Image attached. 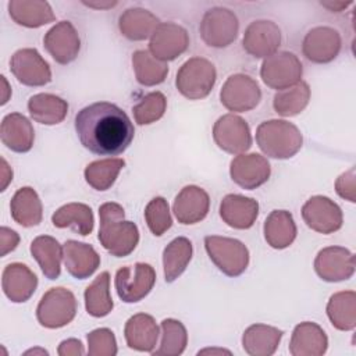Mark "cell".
Here are the masks:
<instances>
[{"label": "cell", "mask_w": 356, "mask_h": 356, "mask_svg": "<svg viewBox=\"0 0 356 356\" xmlns=\"http://www.w3.org/2000/svg\"><path fill=\"white\" fill-rule=\"evenodd\" d=\"M74 125L81 145L97 156L124 153L135 135L127 113L108 102H96L79 110Z\"/></svg>", "instance_id": "1"}, {"label": "cell", "mask_w": 356, "mask_h": 356, "mask_svg": "<svg viewBox=\"0 0 356 356\" xmlns=\"http://www.w3.org/2000/svg\"><path fill=\"white\" fill-rule=\"evenodd\" d=\"M100 245L115 257L131 254L139 242V229L135 222L125 220V211L115 202H106L99 207Z\"/></svg>", "instance_id": "2"}, {"label": "cell", "mask_w": 356, "mask_h": 356, "mask_svg": "<svg viewBox=\"0 0 356 356\" xmlns=\"http://www.w3.org/2000/svg\"><path fill=\"white\" fill-rule=\"evenodd\" d=\"M256 143L266 156L286 160L300 150L303 136L299 128L289 121L268 120L257 127Z\"/></svg>", "instance_id": "3"}, {"label": "cell", "mask_w": 356, "mask_h": 356, "mask_svg": "<svg viewBox=\"0 0 356 356\" xmlns=\"http://www.w3.org/2000/svg\"><path fill=\"white\" fill-rule=\"evenodd\" d=\"M217 79V71L211 61L203 57L186 60L178 70L175 86L189 100H200L209 96Z\"/></svg>", "instance_id": "4"}, {"label": "cell", "mask_w": 356, "mask_h": 356, "mask_svg": "<svg viewBox=\"0 0 356 356\" xmlns=\"http://www.w3.org/2000/svg\"><path fill=\"white\" fill-rule=\"evenodd\" d=\"M204 248L216 267L228 277H238L248 268L249 250L239 239L209 235Z\"/></svg>", "instance_id": "5"}, {"label": "cell", "mask_w": 356, "mask_h": 356, "mask_svg": "<svg viewBox=\"0 0 356 356\" xmlns=\"http://www.w3.org/2000/svg\"><path fill=\"white\" fill-rule=\"evenodd\" d=\"M75 295L63 286L50 288L36 307V318L44 328H61L70 324L76 314Z\"/></svg>", "instance_id": "6"}, {"label": "cell", "mask_w": 356, "mask_h": 356, "mask_svg": "<svg viewBox=\"0 0 356 356\" xmlns=\"http://www.w3.org/2000/svg\"><path fill=\"white\" fill-rule=\"evenodd\" d=\"M156 282V271L147 263H135L124 266L115 273V291L125 303H136L146 298Z\"/></svg>", "instance_id": "7"}, {"label": "cell", "mask_w": 356, "mask_h": 356, "mask_svg": "<svg viewBox=\"0 0 356 356\" xmlns=\"http://www.w3.org/2000/svg\"><path fill=\"white\" fill-rule=\"evenodd\" d=\"M239 21L234 11L225 7H213L207 10L200 21L199 32L202 40L216 49L229 46L238 36Z\"/></svg>", "instance_id": "8"}, {"label": "cell", "mask_w": 356, "mask_h": 356, "mask_svg": "<svg viewBox=\"0 0 356 356\" xmlns=\"http://www.w3.org/2000/svg\"><path fill=\"white\" fill-rule=\"evenodd\" d=\"M303 65L291 51H275L264 58L260 68L261 81L271 89L282 90L300 82Z\"/></svg>", "instance_id": "9"}, {"label": "cell", "mask_w": 356, "mask_h": 356, "mask_svg": "<svg viewBox=\"0 0 356 356\" xmlns=\"http://www.w3.org/2000/svg\"><path fill=\"white\" fill-rule=\"evenodd\" d=\"M261 100L259 83L246 74H234L227 78L221 90V104L234 113H245L253 110Z\"/></svg>", "instance_id": "10"}, {"label": "cell", "mask_w": 356, "mask_h": 356, "mask_svg": "<svg viewBox=\"0 0 356 356\" xmlns=\"http://www.w3.org/2000/svg\"><path fill=\"white\" fill-rule=\"evenodd\" d=\"M213 139L221 150L229 154H242L252 146L248 122L235 114H224L214 122Z\"/></svg>", "instance_id": "11"}, {"label": "cell", "mask_w": 356, "mask_h": 356, "mask_svg": "<svg viewBox=\"0 0 356 356\" xmlns=\"http://www.w3.org/2000/svg\"><path fill=\"white\" fill-rule=\"evenodd\" d=\"M10 71L25 86H43L51 81V70L36 49L17 50L10 58Z\"/></svg>", "instance_id": "12"}, {"label": "cell", "mask_w": 356, "mask_h": 356, "mask_svg": "<svg viewBox=\"0 0 356 356\" xmlns=\"http://www.w3.org/2000/svg\"><path fill=\"white\" fill-rule=\"evenodd\" d=\"M302 218L306 225L320 234L337 232L343 222L341 207L327 196H312L302 206Z\"/></svg>", "instance_id": "13"}, {"label": "cell", "mask_w": 356, "mask_h": 356, "mask_svg": "<svg viewBox=\"0 0 356 356\" xmlns=\"http://www.w3.org/2000/svg\"><path fill=\"white\" fill-rule=\"evenodd\" d=\"M314 271L327 282L346 281L355 274V256L343 246H327L317 253Z\"/></svg>", "instance_id": "14"}, {"label": "cell", "mask_w": 356, "mask_h": 356, "mask_svg": "<svg viewBox=\"0 0 356 356\" xmlns=\"http://www.w3.org/2000/svg\"><path fill=\"white\" fill-rule=\"evenodd\" d=\"M271 167L268 160L257 153L249 154H238L231 160L229 164V175L231 179L241 188L252 191L263 184H266L270 178Z\"/></svg>", "instance_id": "15"}, {"label": "cell", "mask_w": 356, "mask_h": 356, "mask_svg": "<svg viewBox=\"0 0 356 356\" xmlns=\"http://www.w3.org/2000/svg\"><path fill=\"white\" fill-rule=\"evenodd\" d=\"M43 46L54 61L65 65L78 57L81 39L70 21H60L46 32Z\"/></svg>", "instance_id": "16"}, {"label": "cell", "mask_w": 356, "mask_h": 356, "mask_svg": "<svg viewBox=\"0 0 356 356\" xmlns=\"http://www.w3.org/2000/svg\"><path fill=\"white\" fill-rule=\"evenodd\" d=\"M281 44L280 26L268 19H257L248 25L243 33L242 46L245 51L256 58H266L274 54Z\"/></svg>", "instance_id": "17"}, {"label": "cell", "mask_w": 356, "mask_h": 356, "mask_svg": "<svg viewBox=\"0 0 356 356\" xmlns=\"http://www.w3.org/2000/svg\"><path fill=\"white\" fill-rule=\"evenodd\" d=\"M189 46L188 31L175 22H163L150 38V53L167 63L179 57Z\"/></svg>", "instance_id": "18"}, {"label": "cell", "mask_w": 356, "mask_h": 356, "mask_svg": "<svg viewBox=\"0 0 356 356\" xmlns=\"http://www.w3.org/2000/svg\"><path fill=\"white\" fill-rule=\"evenodd\" d=\"M342 40L337 29L331 26L312 28L303 38V56L316 64H327L337 58L341 51Z\"/></svg>", "instance_id": "19"}, {"label": "cell", "mask_w": 356, "mask_h": 356, "mask_svg": "<svg viewBox=\"0 0 356 356\" xmlns=\"http://www.w3.org/2000/svg\"><path fill=\"white\" fill-rule=\"evenodd\" d=\"M210 209L209 193L196 185L184 186L175 196L172 211L178 222L192 225L204 220Z\"/></svg>", "instance_id": "20"}, {"label": "cell", "mask_w": 356, "mask_h": 356, "mask_svg": "<svg viewBox=\"0 0 356 356\" xmlns=\"http://www.w3.org/2000/svg\"><path fill=\"white\" fill-rule=\"evenodd\" d=\"M38 288L36 274L22 263H10L1 274V289L14 303H24L31 299Z\"/></svg>", "instance_id": "21"}, {"label": "cell", "mask_w": 356, "mask_h": 356, "mask_svg": "<svg viewBox=\"0 0 356 356\" xmlns=\"http://www.w3.org/2000/svg\"><path fill=\"white\" fill-rule=\"evenodd\" d=\"M63 259L68 274L76 280L89 278L100 266V256L95 248L74 239L63 245Z\"/></svg>", "instance_id": "22"}, {"label": "cell", "mask_w": 356, "mask_h": 356, "mask_svg": "<svg viewBox=\"0 0 356 356\" xmlns=\"http://www.w3.org/2000/svg\"><path fill=\"white\" fill-rule=\"evenodd\" d=\"M259 216V203L253 197L238 193L225 195L220 203V217L235 229L250 228Z\"/></svg>", "instance_id": "23"}, {"label": "cell", "mask_w": 356, "mask_h": 356, "mask_svg": "<svg viewBox=\"0 0 356 356\" xmlns=\"http://www.w3.org/2000/svg\"><path fill=\"white\" fill-rule=\"evenodd\" d=\"M327 348V334L318 324L303 321L293 328L289 341V353L292 356H323Z\"/></svg>", "instance_id": "24"}, {"label": "cell", "mask_w": 356, "mask_h": 356, "mask_svg": "<svg viewBox=\"0 0 356 356\" xmlns=\"http://www.w3.org/2000/svg\"><path fill=\"white\" fill-rule=\"evenodd\" d=\"M0 138L7 149L15 153H26L33 146L35 131L25 115L10 113L1 121Z\"/></svg>", "instance_id": "25"}, {"label": "cell", "mask_w": 356, "mask_h": 356, "mask_svg": "<svg viewBox=\"0 0 356 356\" xmlns=\"http://www.w3.org/2000/svg\"><path fill=\"white\" fill-rule=\"evenodd\" d=\"M159 325L154 318L146 313H138L125 323L124 337L127 345L138 352H153L159 339Z\"/></svg>", "instance_id": "26"}, {"label": "cell", "mask_w": 356, "mask_h": 356, "mask_svg": "<svg viewBox=\"0 0 356 356\" xmlns=\"http://www.w3.org/2000/svg\"><path fill=\"white\" fill-rule=\"evenodd\" d=\"M7 8L11 19L25 28H39L56 19L50 4L43 0H11Z\"/></svg>", "instance_id": "27"}, {"label": "cell", "mask_w": 356, "mask_h": 356, "mask_svg": "<svg viewBox=\"0 0 356 356\" xmlns=\"http://www.w3.org/2000/svg\"><path fill=\"white\" fill-rule=\"evenodd\" d=\"M282 330L267 324H252L242 335V348L250 356H271L275 353L281 338Z\"/></svg>", "instance_id": "28"}, {"label": "cell", "mask_w": 356, "mask_h": 356, "mask_svg": "<svg viewBox=\"0 0 356 356\" xmlns=\"http://www.w3.org/2000/svg\"><path fill=\"white\" fill-rule=\"evenodd\" d=\"M10 211L13 220L25 228L40 224L43 217L40 197L31 186H22L14 193L10 202Z\"/></svg>", "instance_id": "29"}, {"label": "cell", "mask_w": 356, "mask_h": 356, "mask_svg": "<svg viewBox=\"0 0 356 356\" xmlns=\"http://www.w3.org/2000/svg\"><path fill=\"white\" fill-rule=\"evenodd\" d=\"M159 25L160 19L149 10L140 7L125 10L118 19L120 32L129 40H145L152 38Z\"/></svg>", "instance_id": "30"}, {"label": "cell", "mask_w": 356, "mask_h": 356, "mask_svg": "<svg viewBox=\"0 0 356 356\" xmlns=\"http://www.w3.org/2000/svg\"><path fill=\"white\" fill-rule=\"evenodd\" d=\"M31 254L49 280H57L61 273L63 246L50 235H39L31 242Z\"/></svg>", "instance_id": "31"}, {"label": "cell", "mask_w": 356, "mask_h": 356, "mask_svg": "<svg viewBox=\"0 0 356 356\" xmlns=\"http://www.w3.org/2000/svg\"><path fill=\"white\" fill-rule=\"evenodd\" d=\"M28 111L33 121L44 125H56L67 117L68 103L53 93H38L29 97Z\"/></svg>", "instance_id": "32"}, {"label": "cell", "mask_w": 356, "mask_h": 356, "mask_svg": "<svg viewBox=\"0 0 356 356\" xmlns=\"http://www.w3.org/2000/svg\"><path fill=\"white\" fill-rule=\"evenodd\" d=\"M264 239L273 249H285L292 245L298 229L292 214L286 210H273L264 221Z\"/></svg>", "instance_id": "33"}, {"label": "cell", "mask_w": 356, "mask_h": 356, "mask_svg": "<svg viewBox=\"0 0 356 356\" xmlns=\"http://www.w3.org/2000/svg\"><path fill=\"white\" fill-rule=\"evenodd\" d=\"M51 222L56 228H71L74 232L86 236L93 231L95 217L88 204L72 202L58 207L51 216Z\"/></svg>", "instance_id": "34"}, {"label": "cell", "mask_w": 356, "mask_h": 356, "mask_svg": "<svg viewBox=\"0 0 356 356\" xmlns=\"http://www.w3.org/2000/svg\"><path fill=\"white\" fill-rule=\"evenodd\" d=\"M193 246L185 236L174 238L163 250V267L165 282H174L192 260Z\"/></svg>", "instance_id": "35"}, {"label": "cell", "mask_w": 356, "mask_h": 356, "mask_svg": "<svg viewBox=\"0 0 356 356\" xmlns=\"http://www.w3.org/2000/svg\"><path fill=\"white\" fill-rule=\"evenodd\" d=\"M327 316L337 330L352 331L356 327V292L341 291L331 295Z\"/></svg>", "instance_id": "36"}, {"label": "cell", "mask_w": 356, "mask_h": 356, "mask_svg": "<svg viewBox=\"0 0 356 356\" xmlns=\"http://www.w3.org/2000/svg\"><path fill=\"white\" fill-rule=\"evenodd\" d=\"M85 309L92 317H106L114 307L110 293V274L108 271L100 273L90 285L86 286Z\"/></svg>", "instance_id": "37"}, {"label": "cell", "mask_w": 356, "mask_h": 356, "mask_svg": "<svg viewBox=\"0 0 356 356\" xmlns=\"http://www.w3.org/2000/svg\"><path fill=\"white\" fill-rule=\"evenodd\" d=\"M132 67L136 81L143 86H154L167 78V63L156 58L147 50H136L132 54Z\"/></svg>", "instance_id": "38"}, {"label": "cell", "mask_w": 356, "mask_h": 356, "mask_svg": "<svg viewBox=\"0 0 356 356\" xmlns=\"http://www.w3.org/2000/svg\"><path fill=\"white\" fill-rule=\"evenodd\" d=\"M310 100V88L307 82L300 81L296 85L277 90L273 99V107L282 117H293L302 113Z\"/></svg>", "instance_id": "39"}, {"label": "cell", "mask_w": 356, "mask_h": 356, "mask_svg": "<svg viewBox=\"0 0 356 356\" xmlns=\"http://www.w3.org/2000/svg\"><path fill=\"white\" fill-rule=\"evenodd\" d=\"M124 165L125 161L122 159H103L92 161L83 171L85 181L96 191H107L114 185Z\"/></svg>", "instance_id": "40"}, {"label": "cell", "mask_w": 356, "mask_h": 356, "mask_svg": "<svg viewBox=\"0 0 356 356\" xmlns=\"http://www.w3.org/2000/svg\"><path fill=\"white\" fill-rule=\"evenodd\" d=\"M161 342L157 350L152 353L156 356H179L188 345V332L185 325L175 318H164L161 321Z\"/></svg>", "instance_id": "41"}, {"label": "cell", "mask_w": 356, "mask_h": 356, "mask_svg": "<svg viewBox=\"0 0 356 356\" xmlns=\"http://www.w3.org/2000/svg\"><path fill=\"white\" fill-rule=\"evenodd\" d=\"M167 108V99L161 92L145 95L139 103L132 107V114L139 125H149L159 121Z\"/></svg>", "instance_id": "42"}, {"label": "cell", "mask_w": 356, "mask_h": 356, "mask_svg": "<svg viewBox=\"0 0 356 356\" xmlns=\"http://www.w3.org/2000/svg\"><path fill=\"white\" fill-rule=\"evenodd\" d=\"M145 220L147 228L154 236H161L172 225L168 203L164 197H153L145 207Z\"/></svg>", "instance_id": "43"}, {"label": "cell", "mask_w": 356, "mask_h": 356, "mask_svg": "<svg viewBox=\"0 0 356 356\" xmlns=\"http://www.w3.org/2000/svg\"><path fill=\"white\" fill-rule=\"evenodd\" d=\"M89 356H115L118 352L115 335L108 328H96L86 337Z\"/></svg>", "instance_id": "44"}, {"label": "cell", "mask_w": 356, "mask_h": 356, "mask_svg": "<svg viewBox=\"0 0 356 356\" xmlns=\"http://www.w3.org/2000/svg\"><path fill=\"white\" fill-rule=\"evenodd\" d=\"M335 191L338 196L350 203L356 202V172L355 167H350L348 171L341 174L335 181Z\"/></svg>", "instance_id": "45"}, {"label": "cell", "mask_w": 356, "mask_h": 356, "mask_svg": "<svg viewBox=\"0 0 356 356\" xmlns=\"http://www.w3.org/2000/svg\"><path fill=\"white\" fill-rule=\"evenodd\" d=\"M18 242H19V235L8 228V227H1L0 228V256L4 257L7 253L13 252L17 246H18Z\"/></svg>", "instance_id": "46"}, {"label": "cell", "mask_w": 356, "mask_h": 356, "mask_svg": "<svg viewBox=\"0 0 356 356\" xmlns=\"http://www.w3.org/2000/svg\"><path fill=\"white\" fill-rule=\"evenodd\" d=\"M57 353L60 356H82L85 353V349L79 339L68 338L60 343Z\"/></svg>", "instance_id": "47"}, {"label": "cell", "mask_w": 356, "mask_h": 356, "mask_svg": "<svg viewBox=\"0 0 356 356\" xmlns=\"http://www.w3.org/2000/svg\"><path fill=\"white\" fill-rule=\"evenodd\" d=\"M0 161H1V170H0V174H1L0 181H1V184H0V191L3 192V191H6L7 185L13 181V170H11V167L7 164V161H6L4 157H1Z\"/></svg>", "instance_id": "48"}, {"label": "cell", "mask_w": 356, "mask_h": 356, "mask_svg": "<svg viewBox=\"0 0 356 356\" xmlns=\"http://www.w3.org/2000/svg\"><path fill=\"white\" fill-rule=\"evenodd\" d=\"M320 4L325 8H328L332 13H341L343 8L349 7L352 4V1H348V3H343V1H321Z\"/></svg>", "instance_id": "49"}, {"label": "cell", "mask_w": 356, "mask_h": 356, "mask_svg": "<svg viewBox=\"0 0 356 356\" xmlns=\"http://www.w3.org/2000/svg\"><path fill=\"white\" fill-rule=\"evenodd\" d=\"M82 3L92 8H110L117 6V1H82Z\"/></svg>", "instance_id": "50"}, {"label": "cell", "mask_w": 356, "mask_h": 356, "mask_svg": "<svg viewBox=\"0 0 356 356\" xmlns=\"http://www.w3.org/2000/svg\"><path fill=\"white\" fill-rule=\"evenodd\" d=\"M1 82H3V85H4V90H3L4 93H3V97H1V106H3V104H6V103L8 102V97H10L11 90H10L8 82H7V79H6L4 75H1Z\"/></svg>", "instance_id": "51"}, {"label": "cell", "mask_w": 356, "mask_h": 356, "mask_svg": "<svg viewBox=\"0 0 356 356\" xmlns=\"http://www.w3.org/2000/svg\"><path fill=\"white\" fill-rule=\"evenodd\" d=\"M203 353H231L229 350H225V349H203L200 350L197 355H203Z\"/></svg>", "instance_id": "52"}, {"label": "cell", "mask_w": 356, "mask_h": 356, "mask_svg": "<svg viewBox=\"0 0 356 356\" xmlns=\"http://www.w3.org/2000/svg\"><path fill=\"white\" fill-rule=\"evenodd\" d=\"M31 353H40V355H49L47 350L44 349H29L25 352V355H31Z\"/></svg>", "instance_id": "53"}]
</instances>
